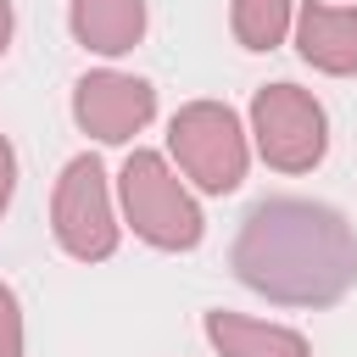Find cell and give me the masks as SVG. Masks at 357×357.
Masks as SVG:
<instances>
[{"mask_svg":"<svg viewBox=\"0 0 357 357\" xmlns=\"http://www.w3.org/2000/svg\"><path fill=\"white\" fill-rule=\"evenodd\" d=\"M229 262L245 290L279 307H335L357 284V234L324 201L273 195L245 212Z\"/></svg>","mask_w":357,"mask_h":357,"instance_id":"6da1fadb","label":"cell"},{"mask_svg":"<svg viewBox=\"0 0 357 357\" xmlns=\"http://www.w3.org/2000/svg\"><path fill=\"white\" fill-rule=\"evenodd\" d=\"M117 201H123V223L156 251H195L206 234L195 195L167 167L162 151H128V162L117 173Z\"/></svg>","mask_w":357,"mask_h":357,"instance_id":"7a4b0ae2","label":"cell"},{"mask_svg":"<svg viewBox=\"0 0 357 357\" xmlns=\"http://www.w3.org/2000/svg\"><path fill=\"white\" fill-rule=\"evenodd\" d=\"M167 151L178 162V173L206 190V195H229L245 184V167H251V139L234 117V106L223 100H190L173 112L167 123Z\"/></svg>","mask_w":357,"mask_h":357,"instance_id":"3957f363","label":"cell"},{"mask_svg":"<svg viewBox=\"0 0 357 357\" xmlns=\"http://www.w3.org/2000/svg\"><path fill=\"white\" fill-rule=\"evenodd\" d=\"M251 145L273 173H312L329 151V117L312 89L268 84L251 95Z\"/></svg>","mask_w":357,"mask_h":357,"instance_id":"277c9868","label":"cell"},{"mask_svg":"<svg viewBox=\"0 0 357 357\" xmlns=\"http://www.w3.org/2000/svg\"><path fill=\"white\" fill-rule=\"evenodd\" d=\"M50 229L56 245L78 262H106L117 251V212L106 190V167L95 156H73L50 190Z\"/></svg>","mask_w":357,"mask_h":357,"instance_id":"5b68a950","label":"cell"},{"mask_svg":"<svg viewBox=\"0 0 357 357\" xmlns=\"http://www.w3.org/2000/svg\"><path fill=\"white\" fill-rule=\"evenodd\" d=\"M151 117H156V89L134 73L100 67L73 84V123L84 134H95L100 145H128Z\"/></svg>","mask_w":357,"mask_h":357,"instance_id":"8992f818","label":"cell"},{"mask_svg":"<svg viewBox=\"0 0 357 357\" xmlns=\"http://www.w3.org/2000/svg\"><path fill=\"white\" fill-rule=\"evenodd\" d=\"M290 33H296V50H301L307 67H318L329 78H351L357 73V6L301 0Z\"/></svg>","mask_w":357,"mask_h":357,"instance_id":"52a82bcc","label":"cell"},{"mask_svg":"<svg viewBox=\"0 0 357 357\" xmlns=\"http://www.w3.org/2000/svg\"><path fill=\"white\" fill-rule=\"evenodd\" d=\"M206 340L218 357H312L307 335L284 329V324H262V318H245V312H206Z\"/></svg>","mask_w":357,"mask_h":357,"instance_id":"ba28073f","label":"cell"},{"mask_svg":"<svg viewBox=\"0 0 357 357\" xmlns=\"http://www.w3.org/2000/svg\"><path fill=\"white\" fill-rule=\"evenodd\" d=\"M73 39L95 56H128L145 39V0H73Z\"/></svg>","mask_w":357,"mask_h":357,"instance_id":"9c48e42d","label":"cell"},{"mask_svg":"<svg viewBox=\"0 0 357 357\" xmlns=\"http://www.w3.org/2000/svg\"><path fill=\"white\" fill-rule=\"evenodd\" d=\"M290 22H296V0H234L229 6V28L245 50H279Z\"/></svg>","mask_w":357,"mask_h":357,"instance_id":"30bf717a","label":"cell"},{"mask_svg":"<svg viewBox=\"0 0 357 357\" xmlns=\"http://www.w3.org/2000/svg\"><path fill=\"white\" fill-rule=\"evenodd\" d=\"M0 357H22V307L11 284H0Z\"/></svg>","mask_w":357,"mask_h":357,"instance_id":"8fae6325","label":"cell"},{"mask_svg":"<svg viewBox=\"0 0 357 357\" xmlns=\"http://www.w3.org/2000/svg\"><path fill=\"white\" fill-rule=\"evenodd\" d=\"M11 190H17V151H11V139L0 134V218H6V206H11Z\"/></svg>","mask_w":357,"mask_h":357,"instance_id":"7c38bea8","label":"cell"},{"mask_svg":"<svg viewBox=\"0 0 357 357\" xmlns=\"http://www.w3.org/2000/svg\"><path fill=\"white\" fill-rule=\"evenodd\" d=\"M11 28H17V17H11V0H0V56H6V45H11Z\"/></svg>","mask_w":357,"mask_h":357,"instance_id":"4fadbf2b","label":"cell"}]
</instances>
